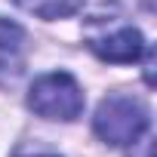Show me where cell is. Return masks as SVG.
<instances>
[{
  "instance_id": "cell-4",
  "label": "cell",
  "mask_w": 157,
  "mask_h": 157,
  "mask_svg": "<svg viewBox=\"0 0 157 157\" xmlns=\"http://www.w3.org/2000/svg\"><path fill=\"white\" fill-rule=\"evenodd\" d=\"M22 71H25V31L10 19H0V83H13Z\"/></svg>"
},
{
  "instance_id": "cell-1",
  "label": "cell",
  "mask_w": 157,
  "mask_h": 157,
  "mask_svg": "<svg viewBox=\"0 0 157 157\" xmlns=\"http://www.w3.org/2000/svg\"><path fill=\"white\" fill-rule=\"evenodd\" d=\"M148 108L145 102L132 99V96H108L102 99L96 117H93V126H96V136L108 145H136L145 132H148Z\"/></svg>"
},
{
  "instance_id": "cell-6",
  "label": "cell",
  "mask_w": 157,
  "mask_h": 157,
  "mask_svg": "<svg viewBox=\"0 0 157 157\" xmlns=\"http://www.w3.org/2000/svg\"><path fill=\"white\" fill-rule=\"evenodd\" d=\"M19 157H56V154H19Z\"/></svg>"
},
{
  "instance_id": "cell-2",
  "label": "cell",
  "mask_w": 157,
  "mask_h": 157,
  "mask_svg": "<svg viewBox=\"0 0 157 157\" xmlns=\"http://www.w3.org/2000/svg\"><path fill=\"white\" fill-rule=\"evenodd\" d=\"M28 108L46 120H77L83 114L80 83L68 71H52L34 80L28 93Z\"/></svg>"
},
{
  "instance_id": "cell-3",
  "label": "cell",
  "mask_w": 157,
  "mask_h": 157,
  "mask_svg": "<svg viewBox=\"0 0 157 157\" xmlns=\"http://www.w3.org/2000/svg\"><path fill=\"white\" fill-rule=\"evenodd\" d=\"M90 49H93L99 59H105V62H120V65H126V62H136L148 46H145V37H142L139 28L120 25V28L102 34V37H93V40H90Z\"/></svg>"
},
{
  "instance_id": "cell-5",
  "label": "cell",
  "mask_w": 157,
  "mask_h": 157,
  "mask_svg": "<svg viewBox=\"0 0 157 157\" xmlns=\"http://www.w3.org/2000/svg\"><path fill=\"white\" fill-rule=\"evenodd\" d=\"M16 3L25 13H31L37 19H46V22L68 19V16H74V13L83 10V0H16Z\"/></svg>"
}]
</instances>
